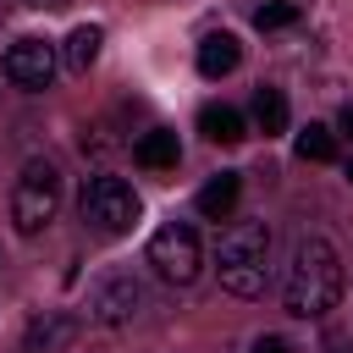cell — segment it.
I'll use <instances>...</instances> for the list:
<instances>
[{
	"label": "cell",
	"instance_id": "cell-14",
	"mask_svg": "<svg viewBox=\"0 0 353 353\" xmlns=\"http://www.w3.org/2000/svg\"><path fill=\"white\" fill-rule=\"evenodd\" d=\"M254 127H259L265 138L287 132V94H281V88H259V94H254Z\"/></svg>",
	"mask_w": 353,
	"mask_h": 353
},
{
	"label": "cell",
	"instance_id": "cell-6",
	"mask_svg": "<svg viewBox=\"0 0 353 353\" xmlns=\"http://www.w3.org/2000/svg\"><path fill=\"white\" fill-rule=\"evenodd\" d=\"M138 309H143V287H138V276H127V270L94 281V292H88V314H94L99 325H132Z\"/></svg>",
	"mask_w": 353,
	"mask_h": 353
},
{
	"label": "cell",
	"instance_id": "cell-3",
	"mask_svg": "<svg viewBox=\"0 0 353 353\" xmlns=\"http://www.w3.org/2000/svg\"><path fill=\"white\" fill-rule=\"evenodd\" d=\"M55 210H61V171L50 160H28L22 176H17V188H11V221H17V232L22 237L44 232L55 221Z\"/></svg>",
	"mask_w": 353,
	"mask_h": 353
},
{
	"label": "cell",
	"instance_id": "cell-12",
	"mask_svg": "<svg viewBox=\"0 0 353 353\" xmlns=\"http://www.w3.org/2000/svg\"><path fill=\"white\" fill-rule=\"evenodd\" d=\"M199 132H204L210 143H243V138H248V127H243V116H237L232 105H204V110H199Z\"/></svg>",
	"mask_w": 353,
	"mask_h": 353
},
{
	"label": "cell",
	"instance_id": "cell-15",
	"mask_svg": "<svg viewBox=\"0 0 353 353\" xmlns=\"http://www.w3.org/2000/svg\"><path fill=\"white\" fill-rule=\"evenodd\" d=\"M298 154H303V160H320V165L336 160V132H331L325 121H309V127L298 132Z\"/></svg>",
	"mask_w": 353,
	"mask_h": 353
},
{
	"label": "cell",
	"instance_id": "cell-18",
	"mask_svg": "<svg viewBox=\"0 0 353 353\" xmlns=\"http://www.w3.org/2000/svg\"><path fill=\"white\" fill-rule=\"evenodd\" d=\"M336 127H342V132H347V138H353V99H347V105H342V116H336Z\"/></svg>",
	"mask_w": 353,
	"mask_h": 353
},
{
	"label": "cell",
	"instance_id": "cell-13",
	"mask_svg": "<svg viewBox=\"0 0 353 353\" xmlns=\"http://www.w3.org/2000/svg\"><path fill=\"white\" fill-rule=\"evenodd\" d=\"M99 44H105V33H99L94 22L72 28V33H66V66H72V72H88V66L99 61Z\"/></svg>",
	"mask_w": 353,
	"mask_h": 353
},
{
	"label": "cell",
	"instance_id": "cell-17",
	"mask_svg": "<svg viewBox=\"0 0 353 353\" xmlns=\"http://www.w3.org/2000/svg\"><path fill=\"white\" fill-rule=\"evenodd\" d=\"M254 353H292V347H287L281 336H259V342H254Z\"/></svg>",
	"mask_w": 353,
	"mask_h": 353
},
{
	"label": "cell",
	"instance_id": "cell-11",
	"mask_svg": "<svg viewBox=\"0 0 353 353\" xmlns=\"http://www.w3.org/2000/svg\"><path fill=\"white\" fill-rule=\"evenodd\" d=\"M176 154H182V143H176L171 127H154V132H143V138L132 143V160H138L143 171H171Z\"/></svg>",
	"mask_w": 353,
	"mask_h": 353
},
{
	"label": "cell",
	"instance_id": "cell-20",
	"mask_svg": "<svg viewBox=\"0 0 353 353\" xmlns=\"http://www.w3.org/2000/svg\"><path fill=\"white\" fill-rule=\"evenodd\" d=\"M347 182H353V160H347Z\"/></svg>",
	"mask_w": 353,
	"mask_h": 353
},
{
	"label": "cell",
	"instance_id": "cell-4",
	"mask_svg": "<svg viewBox=\"0 0 353 353\" xmlns=\"http://www.w3.org/2000/svg\"><path fill=\"white\" fill-rule=\"evenodd\" d=\"M77 215L88 232L99 237H121L138 226V193L121 182V176H88L83 182V199H77Z\"/></svg>",
	"mask_w": 353,
	"mask_h": 353
},
{
	"label": "cell",
	"instance_id": "cell-8",
	"mask_svg": "<svg viewBox=\"0 0 353 353\" xmlns=\"http://www.w3.org/2000/svg\"><path fill=\"white\" fill-rule=\"evenodd\" d=\"M77 314H61V309H50V314H39L33 325H28V353H72V342H77Z\"/></svg>",
	"mask_w": 353,
	"mask_h": 353
},
{
	"label": "cell",
	"instance_id": "cell-7",
	"mask_svg": "<svg viewBox=\"0 0 353 353\" xmlns=\"http://www.w3.org/2000/svg\"><path fill=\"white\" fill-rule=\"evenodd\" d=\"M50 77H55V44H44V39H17V44L6 50V83H11V88L39 94V88H50Z\"/></svg>",
	"mask_w": 353,
	"mask_h": 353
},
{
	"label": "cell",
	"instance_id": "cell-9",
	"mask_svg": "<svg viewBox=\"0 0 353 353\" xmlns=\"http://www.w3.org/2000/svg\"><path fill=\"white\" fill-rule=\"evenodd\" d=\"M237 61H243L237 33H204L199 39V72L204 77H226V72H237Z\"/></svg>",
	"mask_w": 353,
	"mask_h": 353
},
{
	"label": "cell",
	"instance_id": "cell-2",
	"mask_svg": "<svg viewBox=\"0 0 353 353\" xmlns=\"http://www.w3.org/2000/svg\"><path fill=\"white\" fill-rule=\"evenodd\" d=\"M265 259H270V226L265 221H237L215 248L221 287L232 298H259L265 292Z\"/></svg>",
	"mask_w": 353,
	"mask_h": 353
},
{
	"label": "cell",
	"instance_id": "cell-5",
	"mask_svg": "<svg viewBox=\"0 0 353 353\" xmlns=\"http://www.w3.org/2000/svg\"><path fill=\"white\" fill-rule=\"evenodd\" d=\"M149 270L165 281V287H193L199 281V265H204V248H199V232L188 221H165L154 237H149Z\"/></svg>",
	"mask_w": 353,
	"mask_h": 353
},
{
	"label": "cell",
	"instance_id": "cell-16",
	"mask_svg": "<svg viewBox=\"0 0 353 353\" xmlns=\"http://www.w3.org/2000/svg\"><path fill=\"white\" fill-rule=\"evenodd\" d=\"M292 22H298V6H292V0H270V6L254 11V28H265V33H270V28H292Z\"/></svg>",
	"mask_w": 353,
	"mask_h": 353
},
{
	"label": "cell",
	"instance_id": "cell-19",
	"mask_svg": "<svg viewBox=\"0 0 353 353\" xmlns=\"http://www.w3.org/2000/svg\"><path fill=\"white\" fill-rule=\"evenodd\" d=\"M22 6H33V11H61V6H72V0H22Z\"/></svg>",
	"mask_w": 353,
	"mask_h": 353
},
{
	"label": "cell",
	"instance_id": "cell-1",
	"mask_svg": "<svg viewBox=\"0 0 353 353\" xmlns=\"http://www.w3.org/2000/svg\"><path fill=\"white\" fill-rule=\"evenodd\" d=\"M281 298H287V314H298V320H320L342 303V259L325 237H298L292 243Z\"/></svg>",
	"mask_w": 353,
	"mask_h": 353
},
{
	"label": "cell",
	"instance_id": "cell-10",
	"mask_svg": "<svg viewBox=\"0 0 353 353\" xmlns=\"http://www.w3.org/2000/svg\"><path fill=\"white\" fill-rule=\"evenodd\" d=\"M237 193H243V176L237 171H221V176H210L204 188H199V215H210V221H226L232 210H237Z\"/></svg>",
	"mask_w": 353,
	"mask_h": 353
}]
</instances>
